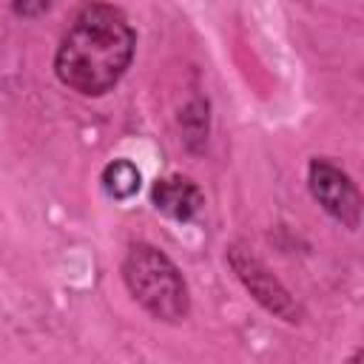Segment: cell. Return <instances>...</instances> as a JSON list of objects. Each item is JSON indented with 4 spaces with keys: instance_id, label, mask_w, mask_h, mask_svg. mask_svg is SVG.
<instances>
[{
    "instance_id": "obj_1",
    "label": "cell",
    "mask_w": 364,
    "mask_h": 364,
    "mask_svg": "<svg viewBox=\"0 0 364 364\" xmlns=\"http://www.w3.org/2000/svg\"><path fill=\"white\" fill-rule=\"evenodd\" d=\"M136 48V34L128 17L102 0H88L77 9L54 54L57 80L82 94H108L128 71Z\"/></svg>"
},
{
    "instance_id": "obj_2",
    "label": "cell",
    "mask_w": 364,
    "mask_h": 364,
    "mask_svg": "<svg viewBox=\"0 0 364 364\" xmlns=\"http://www.w3.org/2000/svg\"><path fill=\"white\" fill-rule=\"evenodd\" d=\"M122 282L134 301L165 324H179L191 313V293L179 267L154 245L136 242L122 259Z\"/></svg>"
},
{
    "instance_id": "obj_3",
    "label": "cell",
    "mask_w": 364,
    "mask_h": 364,
    "mask_svg": "<svg viewBox=\"0 0 364 364\" xmlns=\"http://www.w3.org/2000/svg\"><path fill=\"white\" fill-rule=\"evenodd\" d=\"M228 264L233 267L236 279L242 282V287L276 318L287 321V324H299L301 321V307L299 301L290 296V290L267 270V264L253 256L247 247L242 245H230L228 247Z\"/></svg>"
},
{
    "instance_id": "obj_4",
    "label": "cell",
    "mask_w": 364,
    "mask_h": 364,
    "mask_svg": "<svg viewBox=\"0 0 364 364\" xmlns=\"http://www.w3.org/2000/svg\"><path fill=\"white\" fill-rule=\"evenodd\" d=\"M307 188L313 199L344 228L355 230L361 222V193L350 173L327 156H313L307 165Z\"/></svg>"
},
{
    "instance_id": "obj_5",
    "label": "cell",
    "mask_w": 364,
    "mask_h": 364,
    "mask_svg": "<svg viewBox=\"0 0 364 364\" xmlns=\"http://www.w3.org/2000/svg\"><path fill=\"white\" fill-rule=\"evenodd\" d=\"M151 202L159 213H165L168 219H176V222H191L202 205H205V196L199 191V185L182 173H171V176H162L154 182L151 188Z\"/></svg>"
},
{
    "instance_id": "obj_6",
    "label": "cell",
    "mask_w": 364,
    "mask_h": 364,
    "mask_svg": "<svg viewBox=\"0 0 364 364\" xmlns=\"http://www.w3.org/2000/svg\"><path fill=\"white\" fill-rule=\"evenodd\" d=\"M100 182H102L105 196H111L114 202H128L139 191L142 173H139V168L131 159H114V162H108L102 168Z\"/></svg>"
},
{
    "instance_id": "obj_7",
    "label": "cell",
    "mask_w": 364,
    "mask_h": 364,
    "mask_svg": "<svg viewBox=\"0 0 364 364\" xmlns=\"http://www.w3.org/2000/svg\"><path fill=\"white\" fill-rule=\"evenodd\" d=\"M51 6V0H14V11L23 17H37Z\"/></svg>"
}]
</instances>
